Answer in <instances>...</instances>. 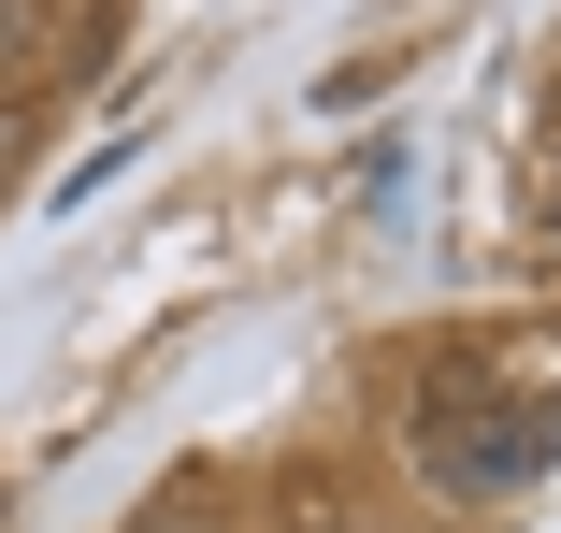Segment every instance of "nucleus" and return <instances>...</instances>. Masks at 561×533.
Returning a JSON list of instances; mask_svg holds the SVG:
<instances>
[{"label":"nucleus","mask_w":561,"mask_h":533,"mask_svg":"<svg viewBox=\"0 0 561 533\" xmlns=\"http://www.w3.org/2000/svg\"><path fill=\"white\" fill-rule=\"evenodd\" d=\"M403 462H417L432 490H461V504H504V490L547 476V433H533L518 404H417V418H403Z\"/></svg>","instance_id":"obj_1"},{"label":"nucleus","mask_w":561,"mask_h":533,"mask_svg":"<svg viewBox=\"0 0 561 533\" xmlns=\"http://www.w3.org/2000/svg\"><path fill=\"white\" fill-rule=\"evenodd\" d=\"M44 58H58V0H0V101H15Z\"/></svg>","instance_id":"obj_2"},{"label":"nucleus","mask_w":561,"mask_h":533,"mask_svg":"<svg viewBox=\"0 0 561 533\" xmlns=\"http://www.w3.org/2000/svg\"><path fill=\"white\" fill-rule=\"evenodd\" d=\"M130 533H231V519H216V504H202V490H159V504H145V519H130Z\"/></svg>","instance_id":"obj_3"},{"label":"nucleus","mask_w":561,"mask_h":533,"mask_svg":"<svg viewBox=\"0 0 561 533\" xmlns=\"http://www.w3.org/2000/svg\"><path fill=\"white\" fill-rule=\"evenodd\" d=\"M0 173H15V131H0Z\"/></svg>","instance_id":"obj_4"}]
</instances>
